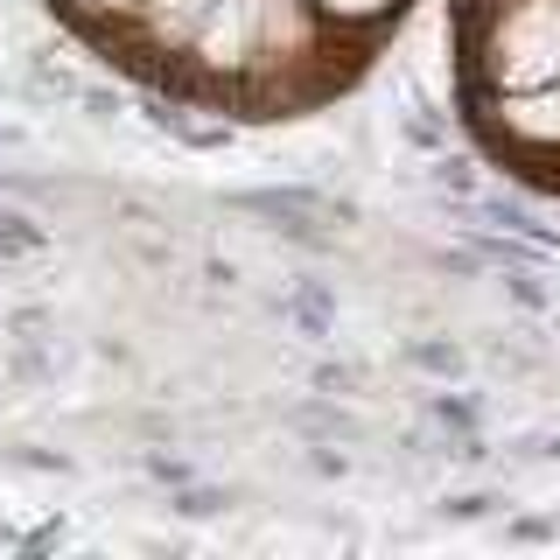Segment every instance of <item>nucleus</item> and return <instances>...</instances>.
<instances>
[{
    "mask_svg": "<svg viewBox=\"0 0 560 560\" xmlns=\"http://www.w3.org/2000/svg\"><path fill=\"white\" fill-rule=\"evenodd\" d=\"M203 280H218V288H232V280H238V267H232V259H203Z\"/></svg>",
    "mask_w": 560,
    "mask_h": 560,
    "instance_id": "18",
    "label": "nucleus"
},
{
    "mask_svg": "<svg viewBox=\"0 0 560 560\" xmlns=\"http://www.w3.org/2000/svg\"><path fill=\"white\" fill-rule=\"evenodd\" d=\"M280 428L308 434V442H364V434H372L337 393H315V399H294V407H280Z\"/></svg>",
    "mask_w": 560,
    "mask_h": 560,
    "instance_id": "1",
    "label": "nucleus"
},
{
    "mask_svg": "<svg viewBox=\"0 0 560 560\" xmlns=\"http://www.w3.org/2000/svg\"><path fill=\"white\" fill-rule=\"evenodd\" d=\"M504 294H512V302H518V308H533V315H547V308H553V294H547V288H539V280H533V273H525V267H518V273H504Z\"/></svg>",
    "mask_w": 560,
    "mask_h": 560,
    "instance_id": "15",
    "label": "nucleus"
},
{
    "mask_svg": "<svg viewBox=\"0 0 560 560\" xmlns=\"http://www.w3.org/2000/svg\"><path fill=\"white\" fill-rule=\"evenodd\" d=\"M168 512H175V518H224V512H232V490L189 477V483H175V490H168Z\"/></svg>",
    "mask_w": 560,
    "mask_h": 560,
    "instance_id": "7",
    "label": "nucleus"
},
{
    "mask_svg": "<svg viewBox=\"0 0 560 560\" xmlns=\"http://www.w3.org/2000/svg\"><path fill=\"white\" fill-rule=\"evenodd\" d=\"M0 393H8V378H0Z\"/></svg>",
    "mask_w": 560,
    "mask_h": 560,
    "instance_id": "20",
    "label": "nucleus"
},
{
    "mask_svg": "<svg viewBox=\"0 0 560 560\" xmlns=\"http://www.w3.org/2000/svg\"><path fill=\"white\" fill-rule=\"evenodd\" d=\"M399 358H407L413 372H428V378H463V372H469V350L448 343V337H413Z\"/></svg>",
    "mask_w": 560,
    "mask_h": 560,
    "instance_id": "5",
    "label": "nucleus"
},
{
    "mask_svg": "<svg viewBox=\"0 0 560 560\" xmlns=\"http://www.w3.org/2000/svg\"><path fill=\"white\" fill-rule=\"evenodd\" d=\"M78 113L92 119V127H119V113H127V98H119L113 84H84V92H78Z\"/></svg>",
    "mask_w": 560,
    "mask_h": 560,
    "instance_id": "12",
    "label": "nucleus"
},
{
    "mask_svg": "<svg viewBox=\"0 0 560 560\" xmlns=\"http://www.w3.org/2000/svg\"><path fill=\"white\" fill-rule=\"evenodd\" d=\"M140 469H148V477L162 483V490H175V483H189V477H197V469H189L183 455H162V448H148V455H140Z\"/></svg>",
    "mask_w": 560,
    "mask_h": 560,
    "instance_id": "14",
    "label": "nucleus"
},
{
    "mask_svg": "<svg viewBox=\"0 0 560 560\" xmlns=\"http://www.w3.org/2000/svg\"><path fill=\"white\" fill-rule=\"evenodd\" d=\"M428 183L434 189H455V197H477V168H469V154H448V148H434Z\"/></svg>",
    "mask_w": 560,
    "mask_h": 560,
    "instance_id": "10",
    "label": "nucleus"
},
{
    "mask_svg": "<svg viewBox=\"0 0 560 560\" xmlns=\"http://www.w3.org/2000/svg\"><path fill=\"white\" fill-rule=\"evenodd\" d=\"M428 420H434V428H448L455 442H463V434H477L483 407H477V399H455V393H434V399H428Z\"/></svg>",
    "mask_w": 560,
    "mask_h": 560,
    "instance_id": "9",
    "label": "nucleus"
},
{
    "mask_svg": "<svg viewBox=\"0 0 560 560\" xmlns=\"http://www.w3.org/2000/svg\"><path fill=\"white\" fill-rule=\"evenodd\" d=\"M49 245H57V232H49L35 210H22V203H8L0 210V267H22V259H43Z\"/></svg>",
    "mask_w": 560,
    "mask_h": 560,
    "instance_id": "2",
    "label": "nucleus"
},
{
    "mask_svg": "<svg viewBox=\"0 0 560 560\" xmlns=\"http://www.w3.org/2000/svg\"><path fill=\"white\" fill-rule=\"evenodd\" d=\"M92 358H98V364H133V350L119 343V337H92Z\"/></svg>",
    "mask_w": 560,
    "mask_h": 560,
    "instance_id": "17",
    "label": "nucleus"
},
{
    "mask_svg": "<svg viewBox=\"0 0 560 560\" xmlns=\"http://www.w3.org/2000/svg\"><path fill=\"white\" fill-rule=\"evenodd\" d=\"M0 378H8V393H43V385H57V358L43 350V337H14L0 350Z\"/></svg>",
    "mask_w": 560,
    "mask_h": 560,
    "instance_id": "3",
    "label": "nucleus"
},
{
    "mask_svg": "<svg viewBox=\"0 0 560 560\" xmlns=\"http://www.w3.org/2000/svg\"><path fill=\"white\" fill-rule=\"evenodd\" d=\"M280 315H288V323L302 329L308 343H323V337H329V315H337V294H329L323 280H302L294 294H280Z\"/></svg>",
    "mask_w": 560,
    "mask_h": 560,
    "instance_id": "4",
    "label": "nucleus"
},
{
    "mask_svg": "<svg viewBox=\"0 0 560 560\" xmlns=\"http://www.w3.org/2000/svg\"><path fill=\"white\" fill-rule=\"evenodd\" d=\"M0 547H22V539H14V533H8V525H0Z\"/></svg>",
    "mask_w": 560,
    "mask_h": 560,
    "instance_id": "19",
    "label": "nucleus"
},
{
    "mask_svg": "<svg viewBox=\"0 0 560 560\" xmlns=\"http://www.w3.org/2000/svg\"><path fill=\"white\" fill-rule=\"evenodd\" d=\"M512 539H525V547H533V539H560V518H518Z\"/></svg>",
    "mask_w": 560,
    "mask_h": 560,
    "instance_id": "16",
    "label": "nucleus"
},
{
    "mask_svg": "<svg viewBox=\"0 0 560 560\" xmlns=\"http://www.w3.org/2000/svg\"><path fill=\"white\" fill-rule=\"evenodd\" d=\"M315 393L358 399V393H364V372H358V364H315Z\"/></svg>",
    "mask_w": 560,
    "mask_h": 560,
    "instance_id": "13",
    "label": "nucleus"
},
{
    "mask_svg": "<svg viewBox=\"0 0 560 560\" xmlns=\"http://www.w3.org/2000/svg\"><path fill=\"white\" fill-rule=\"evenodd\" d=\"M0 329H8V337H43V329H57V308H49V302H14L8 315H0Z\"/></svg>",
    "mask_w": 560,
    "mask_h": 560,
    "instance_id": "11",
    "label": "nucleus"
},
{
    "mask_svg": "<svg viewBox=\"0 0 560 560\" xmlns=\"http://www.w3.org/2000/svg\"><path fill=\"white\" fill-rule=\"evenodd\" d=\"M0 463L28 469V477H70L78 455H70V448H43V442H0Z\"/></svg>",
    "mask_w": 560,
    "mask_h": 560,
    "instance_id": "6",
    "label": "nucleus"
},
{
    "mask_svg": "<svg viewBox=\"0 0 560 560\" xmlns=\"http://www.w3.org/2000/svg\"><path fill=\"white\" fill-rule=\"evenodd\" d=\"M448 525H477V518H498V512H512V498L504 490H448L442 504H434Z\"/></svg>",
    "mask_w": 560,
    "mask_h": 560,
    "instance_id": "8",
    "label": "nucleus"
}]
</instances>
